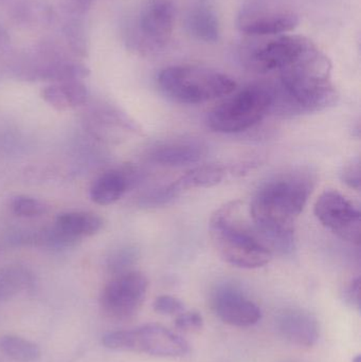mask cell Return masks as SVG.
Segmentation results:
<instances>
[{"mask_svg":"<svg viewBox=\"0 0 361 362\" xmlns=\"http://www.w3.org/2000/svg\"><path fill=\"white\" fill-rule=\"evenodd\" d=\"M175 16V6L171 0H148L137 18L127 25V47L143 55L160 52L173 35Z\"/></svg>","mask_w":361,"mask_h":362,"instance_id":"7","label":"cell"},{"mask_svg":"<svg viewBox=\"0 0 361 362\" xmlns=\"http://www.w3.org/2000/svg\"><path fill=\"white\" fill-rule=\"evenodd\" d=\"M186 29L199 42L215 44L220 40V19L209 0H197L191 6L187 13Z\"/></svg>","mask_w":361,"mask_h":362,"instance_id":"16","label":"cell"},{"mask_svg":"<svg viewBox=\"0 0 361 362\" xmlns=\"http://www.w3.org/2000/svg\"><path fill=\"white\" fill-rule=\"evenodd\" d=\"M55 226L68 235L80 240L101 231L104 221L95 213L67 212L57 216Z\"/></svg>","mask_w":361,"mask_h":362,"instance_id":"19","label":"cell"},{"mask_svg":"<svg viewBox=\"0 0 361 362\" xmlns=\"http://www.w3.org/2000/svg\"><path fill=\"white\" fill-rule=\"evenodd\" d=\"M353 362H360V356L355 357V358L353 359Z\"/></svg>","mask_w":361,"mask_h":362,"instance_id":"33","label":"cell"},{"mask_svg":"<svg viewBox=\"0 0 361 362\" xmlns=\"http://www.w3.org/2000/svg\"><path fill=\"white\" fill-rule=\"evenodd\" d=\"M314 187L309 172L282 174L261 185L250 204L252 225L273 253L295 250L294 221L307 204Z\"/></svg>","mask_w":361,"mask_h":362,"instance_id":"1","label":"cell"},{"mask_svg":"<svg viewBox=\"0 0 361 362\" xmlns=\"http://www.w3.org/2000/svg\"><path fill=\"white\" fill-rule=\"evenodd\" d=\"M139 251L131 245L118 247L114 249L106 259V269L112 276L131 272V268L137 262Z\"/></svg>","mask_w":361,"mask_h":362,"instance_id":"24","label":"cell"},{"mask_svg":"<svg viewBox=\"0 0 361 362\" xmlns=\"http://www.w3.org/2000/svg\"><path fill=\"white\" fill-rule=\"evenodd\" d=\"M212 308L223 322L232 327H252L262 318L260 308L233 285H223L214 291Z\"/></svg>","mask_w":361,"mask_h":362,"instance_id":"12","label":"cell"},{"mask_svg":"<svg viewBox=\"0 0 361 362\" xmlns=\"http://www.w3.org/2000/svg\"><path fill=\"white\" fill-rule=\"evenodd\" d=\"M227 170L220 165H201L187 172L179 180L171 183L177 195L187 189L197 187H209L218 185L225 176Z\"/></svg>","mask_w":361,"mask_h":362,"instance_id":"20","label":"cell"},{"mask_svg":"<svg viewBox=\"0 0 361 362\" xmlns=\"http://www.w3.org/2000/svg\"><path fill=\"white\" fill-rule=\"evenodd\" d=\"M31 272L21 266H8L0 269V302L8 301L33 287Z\"/></svg>","mask_w":361,"mask_h":362,"instance_id":"21","label":"cell"},{"mask_svg":"<svg viewBox=\"0 0 361 362\" xmlns=\"http://www.w3.org/2000/svg\"><path fill=\"white\" fill-rule=\"evenodd\" d=\"M280 335L295 346L311 348L319 339L317 319L304 310L290 308L278 315L276 320Z\"/></svg>","mask_w":361,"mask_h":362,"instance_id":"14","label":"cell"},{"mask_svg":"<svg viewBox=\"0 0 361 362\" xmlns=\"http://www.w3.org/2000/svg\"><path fill=\"white\" fill-rule=\"evenodd\" d=\"M299 21L298 15L288 8L252 1L242 6L237 25L247 37H264L292 33L298 27Z\"/></svg>","mask_w":361,"mask_h":362,"instance_id":"10","label":"cell"},{"mask_svg":"<svg viewBox=\"0 0 361 362\" xmlns=\"http://www.w3.org/2000/svg\"><path fill=\"white\" fill-rule=\"evenodd\" d=\"M12 49V38L8 29L0 23V59L8 57Z\"/></svg>","mask_w":361,"mask_h":362,"instance_id":"32","label":"cell"},{"mask_svg":"<svg viewBox=\"0 0 361 362\" xmlns=\"http://www.w3.org/2000/svg\"><path fill=\"white\" fill-rule=\"evenodd\" d=\"M205 154V146L194 140H172L153 146L148 158L161 167L178 168L199 163Z\"/></svg>","mask_w":361,"mask_h":362,"instance_id":"15","label":"cell"},{"mask_svg":"<svg viewBox=\"0 0 361 362\" xmlns=\"http://www.w3.org/2000/svg\"><path fill=\"white\" fill-rule=\"evenodd\" d=\"M177 196L172 185H163L142 195L139 199V204L146 208H156L169 204Z\"/></svg>","mask_w":361,"mask_h":362,"instance_id":"26","label":"cell"},{"mask_svg":"<svg viewBox=\"0 0 361 362\" xmlns=\"http://www.w3.org/2000/svg\"><path fill=\"white\" fill-rule=\"evenodd\" d=\"M42 98L54 110L66 112L84 105L88 100L89 93L82 81H68L45 87Z\"/></svg>","mask_w":361,"mask_h":362,"instance_id":"17","label":"cell"},{"mask_svg":"<svg viewBox=\"0 0 361 362\" xmlns=\"http://www.w3.org/2000/svg\"><path fill=\"white\" fill-rule=\"evenodd\" d=\"M316 217L345 242L360 245V211L351 200L335 189L324 192L315 204Z\"/></svg>","mask_w":361,"mask_h":362,"instance_id":"11","label":"cell"},{"mask_svg":"<svg viewBox=\"0 0 361 362\" xmlns=\"http://www.w3.org/2000/svg\"><path fill=\"white\" fill-rule=\"evenodd\" d=\"M11 209L17 216L33 218L45 214L47 211L46 204L31 196H16L11 202Z\"/></svg>","mask_w":361,"mask_h":362,"instance_id":"25","label":"cell"},{"mask_svg":"<svg viewBox=\"0 0 361 362\" xmlns=\"http://www.w3.org/2000/svg\"><path fill=\"white\" fill-rule=\"evenodd\" d=\"M102 344L117 352L143 353L161 358L184 356L190 349L184 338L156 323L106 333Z\"/></svg>","mask_w":361,"mask_h":362,"instance_id":"8","label":"cell"},{"mask_svg":"<svg viewBox=\"0 0 361 362\" xmlns=\"http://www.w3.org/2000/svg\"><path fill=\"white\" fill-rule=\"evenodd\" d=\"M11 13L17 23L28 28L48 27L55 18L54 10L47 0H17Z\"/></svg>","mask_w":361,"mask_h":362,"instance_id":"18","label":"cell"},{"mask_svg":"<svg viewBox=\"0 0 361 362\" xmlns=\"http://www.w3.org/2000/svg\"><path fill=\"white\" fill-rule=\"evenodd\" d=\"M61 35L72 57H86L88 54V37L82 18L68 17L61 25Z\"/></svg>","mask_w":361,"mask_h":362,"instance_id":"23","label":"cell"},{"mask_svg":"<svg viewBox=\"0 0 361 362\" xmlns=\"http://www.w3.org/2000/svg\"><path fill=\"white\" fill-rule=\"evenodd\" d=\"M159 90L175 103H206L231 95L237 83L218 70L195 65H175L165 68L157 76Z\"/></svg>","mask_w":361,"mask_h":362,"instance_id":"4","label":"cell"},{"mask_svg":"<svg viewBox=\"0 0 361 362\" xmlns=\"http://www.w3.org/2000/svg\"><path fill=\"white\" fill-rule=\"evenodd\" d=\"M141 180L137 168L126 165L102 174L90 187V197L95 204L110 206L118 202L126 191L136 187Z\"/></svg>","mask_w":361,"mask_h":362,"instance_id":"13","label":"cell"},{"mask_svg":"<svg viewBox=\"0 0 361 362\" xmlns=\"http://www.w3.org/2000/svg\"><path fill=\"white\" fill-rule=\"evenodd\" d=\"M153 308L157 314L165 316H178L186 310L184 302L173 296L163 295L156 298Z\"/></svg>","mask_w":361,"mask_h":362,"instance_id":"27","label":"cell"},{"mask_svg":"<svg viewBox=\"0 0 361 362\" xmlns=\"http://www.w3.org/2000/svg\"><path fill=\"white\" fill-rule=\"evenodd\" d=\"M331 74L330 59L313 45L296 61L275 74V82L269 83L273 93L271 112L295 116L332 107L339 95Z\"/></svg>","mask_w":361,"mask_h":362,"instance_id":"2","label":"cell"},{"mask_svg":"<svg viewBox=\"0 0 361 362\" xmlns=\"http://www.w3.org/2000/svg\"><path fill=\"white\" fill-rule=\"evenodd\" d=\"M174 325L176 329L182 332H195L201 329L203 325V319L199 313L186 312L176 316Z\"/></svg>","mask_w":361,"mask_h":362,"instance_id":"28","label":"cell"},{"mask_svg":"<svg viewBox=\"0 0 361 362\" xmlns=\"http://www.w3.org/2000/svg\"><path fill=\"white\" fill-rule=\"evenodd\" d=\"M57 1L68 17L82 18L90 10L93 0H57Z\"/></svg>","mask_w":361,"mask_h":362,"instance_id":"29","label":"cell"},{"mask_svg":"<svg viewBox=\"0 0 361 362\" xmlns=\"http://www.w3.org/2000/svg\"><path fill=\"white\" fill-rule=\"evenodd\" d=\"M343 301L352 308H360V279H353L343 289Z\"/></svg>","mask_w":361,"mask_h":362,"instance_id":"31","label":"cell"},{"mask_svg":"<svg viewBox=\"0 0 361 362\" xmlns=\"http://www.w3.org/2000/svg\"><path fill=\"white\" fill-rule=\"evenodd\" d=\"M271 105L268 83L251 85L214 107L208 115L207 124L216 133H242L260 122L271 112Z\"/></svg>","mask_w":361,"mask_h":362,"instance_id":"5","label":"cell"},{"mask_svg":"<svg viewBox=\"0 0 361 362\" xmlns=\"http://www.w3.org/2000/svg\"><path fill=\"white\" fill-rule=\"evenodd\" d=\"M0 351L16 362H35L42 356V351L35 342L17 335L0 337Z\"/></svg>","mask_w":361,"mask_h":362,"instance_id":"22","label":"cell"},{"mask_svg":"<svg viewBox=\"0 0 361 362\" xmlns=\"http://www.w3.org/2000/svg\"><path fill=\"white\" fill-rule=\"evenodd\" d=\"M341 180L352 189H360V158L352 159L343 167L341 171Z\"/></svg>","mask_w":361,"mask_h":362,"instance_id":"30","label":"cell"},{"mask_svg":"<svg viewBox=\"0 0 361 362\" xmlns=\"http://www.w3.org/2000/svg\"><path fill=\"white\" fill-rule=\"evenodd\" d=\"M6 1H8V0H0V4H4Z\"/></svg>","mask_w":361,"mask_h":362,"instance_id":"34","label":"cell"},{"mask_svg":"<svg viewBox=\"0 0 361 362\" xmlns=\"http://www.w3.org/2000/svg\"><path fill=\"white\" fill-rule=\"evenodd\" d=\"M239 49L242 63L260 74H277L313 46V40L294 33L248 37Z\"/></svg>","mask_w":361,"mask_h":362,"instance_id":"6","label":"cell"},{"mask_svg":"<svg viewBox=\"0 0 361 362\" xmlns=\"http://www.w3.org/2000/svg\"><path fill=\"white\" fill-rule=\"evenodd\" d=\"M210 236L223 259L242 269L264 267L273 259V251L258 232L232 218V206H224L212 216Z\"/></svg>","mask_w":361,"mask_h":362,"instance_id":"3","label":"cell"},{"mask_svg":"<svg viewBox=\"0 0 361 362\" xmlns=\"http://www.w3.org/2000/svg\"><path fill=\"white\" fill-rule=\"evenodd\" d=\"M148 288V279L141 272L131 270L114 276L100 296L102 313L112 320H129L141 308Z\"/></svg>","mask_w":361,"mask_h":362,"instance_id":"9","label":"cell"}]
</instances>
